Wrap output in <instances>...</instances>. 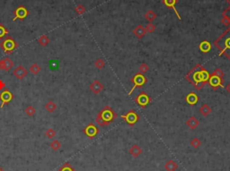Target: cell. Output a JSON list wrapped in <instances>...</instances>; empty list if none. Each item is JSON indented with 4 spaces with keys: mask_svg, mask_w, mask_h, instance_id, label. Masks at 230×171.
<instances>
[{
    "mask_svg": "<svg viewBox=\"0 0 230 171\" xmlns=\"http://www.w3.org/2000/svg\"><path fill=\"white\" fill-rule=\"evenodd\" d=\"M186 78L196 89H200L202 85L209 81V74L200 65H197L186 76Z\"/></svg>",
    "mask_w": 230,
    "mask_h": 171,
    "instance_id": "6da1fadb",
    "label": "cell"
},
{
    "mask_svg": "<svg viewBox=\"0 0 230 171\" xmlns=\"http://www.w3.org/2000/svg\"><path fill=\"white\" fill-rule=\"evenodd\" d=\"M215 45L230 59V29L215 41Z\"/></svg>",
    "mask_w": 230,
    "mask_h": 171,
    "instance_id": "7a4b0ae2",
    "label": "cell"
},
{
    "mask_svg": "<svg viewBox=\"0 0 230 171\" xmlns=\"http://www.w3.org/2000/svg\"><path fill=\"white\" fill-rule=\"evenodd\" d=\"M19 44L11 37L7 36L6 39H5L1 43H0V48L4 50V52L7 55H11L14 53L16 48H18Z\"/></svg>",
    "mask_w": 230,
    "mask_h": 171,
    "instance_id": "3957f363",
    "label": "cell"
},
{
    "mask_svg": "<svg viewBox=\"0 0 230 171\" xmlns=\"http://www.w3.org/2000/svg\"><path fill=\"white\" fill-rule=\"evenodd\" d=\"M99 115L101 116L102 119L104 121L105 126L110 125L113 121V119L116 117L115 112L110 107H105L101 112H99Z\"/></svg>",
    "mask_w": 230,
    "mask_h": 171,
    "instance_id": "277c9868",
    "label": "cell"
},
{
    "mask_svg": "<svg viewBox=\"0 0 230 171\" xmlns=\"http://www.w3.org/2000/svg\"><path fill=\"white\" fill-rule=\"evenodd\" d=\"M14 94L7 89L4 90L1 93H0V101H1V105H0V107H4L5 105H7L9 103L11 102L13 100H14Z\"/></svg>",
    "mask_w": 230,
    "mask_h": 171,
    "instance_id": "5b68a950",
    "label": "cell"
},
{
    "mask_svg": "<svg viewBox=\"0 0 230 171\" xmlns=\"http://www.w3.org/2000/svg\"><path fill=\"white\" fill-rule=\"evenodd\" d=\"M14 17L13 18V21H15V20H24L28 16V14H29V11L24 5H19L14 11Z\"/></svg>",
    "mask_w": 230,
    "mask_h": 171,
    "instance_id": "8992f818",
    "label": "cell"
},
{
    "mask_svg": "<svg viewBox=\"0 0 230 171\" xmlns=\"http://www.w3.org/2000/svg\"><path fill=\"white\" fill-rule=\"evenodd\" d=\"M146 81H147V79H146V77L142 74V73H137L133 78H132V82H133V88H132V90L129 92V94H131L132 93V92L136 89V88H139V87H142L144 84H145V82H146Z\"/></svg>",
    "mask_w": 230,
    "mask_h": 171,
    "instance_id": "52a82bcc",
    "label": "cell"
},
{
    "mask_svg": "<svg viewBox=\"0 0 230 171\" xmlns=\"http://www.w3.org/2000/svg\"><path fill=\"white\" fill-rule=\"evenodd\" d=\"M121 117H122V118L125 120V122H126L128 125H129V126H134V125L139 121V116H138V114H137L135 111H133V110L129 111V112L126 114V116H122Z\"/></svg>",
    "mask_w": 230,
    "mask_h": 171,
    "instance_id": "ba28073f",
    "label": "cell"
},
{
    "mask_svg": "<svg viewBox=\"0 0 230 171\" xmlns=\"http://www.w3.org/2000/svg\"><path fill=\"white\" fill-rule=\"evenodd\" d=\"M84 134L90 139H93L94 137H95L97 135V134L99 133L98 128L92 123H90L89 125L86 126V127L84 129Z\"/></svg>",
    "mask_w": 230,
    "mask_h": 171,
    "instance_id": "9c48e42d",
    "label": "cell"
},
{
    "mask_svg": "<svg viewBox=\"0 0 230 171\" xmlns=\"http://www.w3.org/2000/svg\"><path fill=\"white\" fill-rule=\"evenodd\" d=\"M13 74H14L18 80H23V79L28 74V71L24 68L23 66H18L14 70Z\"/></svg>",
    "mask_w": 230,
    "mask_h": 171,
    "instance_id": "30bf717a",
    "label": "cell"
},
{
    "mask_svg": "<svg viewBox=\"0 0 230 171\" xmlns=\"http://www.w3.org/2000/svg\"><path fill=\"white\" fill-rule=\"evenodd\" d=\"M14 62L9 58H5L4 59L0 60V70L9 72L14 67Z\"/></svg>",
    "mask_w": 230,
    "mask_h": 171,
    "instance_id": "8fae6325",
    "label": "cell"
},
{
    "mask_svg": "<svg viewBox=\"0 0 230 171\" xmlns=\"http://www.w3.org/2000/svg\"><path fill=\"white\" fill-rule=\"evenodd\" d=\"M136 102L138 103L140 107H145L150 102V98L145 93V92H142L140 93L137 98H136Z\"/></svg>",
    "mask_w": 230,
    "mask_h": 171,
    "instance_id": "7c38bea8",
    "label": "cell"
},
{
    "mask_svg": "<svg viewBox=\"0 0 230 171\" xmlns=\"http://www.w3.org/2000/svg\"><path fill=\"white\" fill-rule=\"evenodd\" d=\"M89 89H90V91H91L93 93H94V94H99V93L104 90V85L102 84L101 82H99L98 80H95V81H94V82L91 83V85L89 86Z\"/></svg>",
    "mask_w": 230,
    "mask_h": 171,
    "instance_id": "4fadbf2b",
    "label": "cell"
},
{
    "mask_svg": "<svg viewBox=\"0 0 230 171\" xmlns=\"http://www.w3.org/2000/svg\"><path fill=\"white\" fill-rule=\"evenodd\" d=\"M209 82L210 84V86L213 88V89H216L218 87H220L222 86V83H223V79L220 78V77H218V76H215V75H212L209 77Z\"/></svg>",
    "mask_w": 230,
    "mask_h": 171,
    "instance_id": "5bb4252c",
    "label": "cell"
},
{
    "mask_svg": "<svg viewBox=\"0 0 230 171\" xmlns=\"http://www.w3.org/2000/svg\"><path fill=\"white\" fill-rule=\"evenodd\" d=\"M141 153H142V150H141V148L138 144H134L129 149V154L132 157H134V158H138Z\"/></svg>",
    "mask_w": 230,
    "mask_h": 171,
    "instance_id": "9a60e30c",
    "label": "cell"
},
{
    "mask_svg": "<svg viewBox=\"0 0 230 171\" xmlns=\"http://www.w3.org/2000/svg\"><path fill=\"white\" fill-rule=\"evenodd\" d=\"M186 125H187V126H188L189 128L194 130V129H196V128L199 126L200 122H199V120H198L195 117H191L187 120Z\"/></svg>",
    "mask_w": 230,
    "mask_h": 171,
    "instance_id": "2e32d148",
    "label": "cell"
},
{
    "mask_svg": "<svg viewBox=\"0 0 230 171\" xmlns=\"http://www.w3.org/2000/svg\"><path fill=\"white\" fill-rule=\"evenodd\" d=\"M185 101H186V102L188 103L189 105H195L196 103L198 102V101H199V97L194 93V92H191V93H189L187 96H186V98H185Z\"/></svg>",
    "mask_w": 230,
    "mask_h": 171,
    "instance_id": "e0dca14e",
    "label": "cell"
},
{
    "mask_svg": "<svg viewBox=\"0 0 230 171\" xmlns=\"http://www.w3.org/2000/svg\"><path fill=\"white\" fill-rule=\"evenodd\" d=\"M44 107H45V109H46L47 112H49V113H53V112L56 111L58 106L56 105V103L54 102L53 101H49L48 102L45 104Z\"/></svg>",
    "mask_w": 230,
    "mask_h": 171,
    "instance_id": "ac0fdd59",
    "label": "cell"
},
{
    "mask_svg": "<svg viewBox=\"0 0 230 171\" xmlns=\"http://www.w3.org/2000/svg\"><path fill=\"white\" fill-rule=\"evenodd\" d=\"M178 168V165L176 164V162H174V160H168L165 165V169L166 171H175Z\"/></svg>",
    "mask_w": 230,
    "mask_h": 171,
    "instance_id": "d6986e66",
    "label": "cell"
},
{
    "mask_svg": "<svg viewBox=\"0 0 230 171\" xmlns=\"http://www.w3.org/2000/svg\"><path fill=\"white\" fill-rule=\"evenodd\" d=\"M200 113L203 116V117H208L210 113H211V108L209 105L207 104H203L200 107Z\"/></svg>",
    "mask_w": 230,
    "mask_h": 171,
    "instance_id": "ffe728a7",
    "label": "cell"
},
{
    "mask_svg": "<svg viewBox=\"0 0 230 171\" xmlns=\"http://www.w3.org/2000/svg\"><path fill=\"white\" fill-rule=\"evenodd\" d=\"M199 48H200V51H202V52H204V53H207V52H209V51L210 50V48H211V44H210L209 41H202V42L200 44Z\"/></svg>",
    "mask_w": 230,
    "mask_h": 171,
    "instance_id": "44dd1931",
    "label": "cell"
},
{
    "mask_svg": "<svg viewBox=\"0 0 230 171\" xmlns=\"http://www.w3.org/2000/svg\"><path fill=\"white\" fill-rule=\"evenodd\" d=\"M37 41H38V43L41 47H46V46L49 45L50 39V38L47 35H42V36H40L37 39Z\"/></svg>",
    "mask_w": 230,
    "mask_h": 171,
    "instance_id": "7402d4cb",
    "label": "cell"
},
{
    "mask_svg": "<svg viewBox=\"0 0 230 171\" xmlns=\"http://www.w3.org/2000/svg\"><path fill=\"white\" fill-rule=\"evenodd\" d=\"M134 34L136 35L137 38L141 39V38H143V37L145 36V34H146V30H145L141 25H139V26H138V27L134 30Z\"/></svg>",
    "mask_w": 230,
    "mask_h": 171,
    "instance_id": "603a6c76",
    "label": "cell"
},
{
    "mask_svg": "<svg viewBox=\"0 0 230 171\" xmlns=\"http://www.w3.org/2000/svg\"><path fill=\"white\" fill-rule=\"evenodd\" d=\"M24 112H25V114H26L28 117H34V116L35 115V113H36V109L34 108V106L29 105V106H27V107L25 108Z\"/></svg>",
    "mask_w": 230,
    "mask_h": 171,
    "instance_id": "cb8c5ba5",
    "label": "cell"
},
{
    "mask_svg": "<svg viewBox=\"0 0 230 171\" xmlns=\"http://www.w3.org/2000/svg\"><path fill=\"white\" fill-rule=\"evenodd\" d=\"M50 148L54 151H58L60 150L61 148V142L58 140H53L50 142Z\"/></svg>",
    "mask_w": 230,
    "mask_h": 171,
    "instance_id": "d4e9b609",
    "label": "cell"
},
{
    "mask_svg": "<svg viewBox=\"0 0 230 171\" xmlns=\"http://www.w3.org/2000/svg\"><path fill=\"white\" fill-rule=\"evenodd\" d=\"M29 71H30V72H31L34 75H37L41 71V68H40V67L39 66L38 64L34 63V64H33V65L30 67Z\"/></svg>",
    "mask_w": 230,
    "mask_h": 171,
    "instance_id": "484cf974",
    "label": "cell"
},
{
    "mask_svg": "<svg viewBox=\"0 0 230 171\" xmlns=\"http://www.w3.org/2000/svg\"><path fill=\"white\" fill-rule=\"evenodd\" d=\"M58 171H77L74 169V168L69 164V163H65V164H63L59 169Z\"/></svg>",
    "mask_w": 230,
    "mask_h": 171,
    "instance_id": "4316f807",
    "label": "cell"
},
{
    "mask_svg": "<svg viewBox=\"0 0 230 171\" xmlns=\"http://www.w3.org/2000/svg\"><path fill=\"white\" fill-rule=\"evenodd\" d=\"M9 33V31L0 23V39H3L5 35H7Z\"/></svg>",
    "mask_w": 230,
    "mask_h": 171,
    "instance_id": "83f0119b",
    "label": "cell"
},
{
    "mask_svg": "<svg viewBox=\"0 0 230 171\" xmlns=\"http://www.w3.org/2000/svg\"><path fill=\"white\" fill-rule=\"evenodd\" d=\"M56 131L53 128H49L46 132H45V135L47 136V138L49 139H53L54 137L56 136Z\"/></svg>",
    "mask_w": 230,
    "mask_h": 171,
    "instance_id": "f1b7e54d",
    "label": "cell"
},
{
    "mask_svg": "<svg viewBox=\"0 0 230 171\" xmlns=\"http://www.w3.org/2000/svg\"><path fill=\"white\" fill-rule=\"evenodd\" d=\"M191 145H192L193 148L198 149L201 145V141L200 139H198V138H193L192 141H191Z\"/></svg>",
    "mask_w": 230,
    "mask_h": 171,
    "instance_id": "f546056e",
    "label": "cell"
},
{
    "mask_svg": "<svg viewBox=\"0 0 230 171\" xmlns=\"http://www.w3.org/2000/svg\"><path fill=\"white\" fill-rule=\"evenodd\" d=\"M94 66H95V67L98 69H102L104 67V66H105V63L104 62V60H102L101 58H98L96 61H95V63H94Z\"/></svg>",
    "mask_w": 230,
    "mask_h": 171,
    "instance_id": "4dcf8cb0",
    "label": "cell"
},
{
    "mask_svg": "<svg viewBox=\"0 0 230 171\" xmlns=\"http://www.w3.org/2000/svg\"><path fill=\"white\" fill-rule=\"evenodd\" d=\"M139 70L140 73H148V71L149 70V67H148V65H147V64L143 63V64H141V65L139 66Z\"/></svg>",
    "mask_w": 230,
    "mask_h": 171,
    "instance_id": "1f68e13d",
    "label": "cell"
},
{
    "mask_svg": "<svg viewBox=\"0 0 230 171\" xmlns=\"http://www.w3.org/2000/svg\"><path fill=\"white\" fill-rule=\"evenodd\" d=\"M165 5H167L168 7H172V8H174V5L177 2V0H164Z\"/></svg>",
    "mask_w": 230,
    "mask_h": 171,
    "instance_id": "d6a6232c",
    "label": "cell"
},
{
    "mask_svg": "<svg viewBox=\"0 0 230 171\" xmlns=\"http://www.w3.org/2000/svg\"><path fill=\"white\" fill-rule=\"evenodd\" d=\"M75 11H76V13H77V14H83L85 13V7L82 5H78L77 7H76Z\"/></svg>",
    "mask_w": 230,
    "mask_h": 171,
    "instance_id": "836d02e7",
    "label": "cell"
},
{
    "mask_svg": "<svg viewBox=\"0 0 230 171\" xmlns=\"http://www.w3.org/2000/svg\"><path fill=\"white\" fill-rule=\"evenodd\" d=\"M155 14L153 13L152 11H149V12H148L147 14H146V18L149 20V21H153L154 19L155 18Z\"/></svg>",
    "mask_w": 230,
    "mask_h": 171,
    "instance_id": "e575fe53",
    "label": "cell"
},
{
    "mask_svg": "<svg viewBox=\"0 0 230 171\" xmlns=\"http://www.w3.org/2000/svg\"><path fill=\"white\" fill-rule=\"evenodd\" d=\"M212 75H215V76H218V77L223 78V76H224V73H223V71H222L221 69L218 68L214 71V73H213V74H212Z\"/></svg>",
    "mask_w": 230,
    "mask_h": 171,
    "instance_id": "d590c367",
    "label": "cell"
},
{
    "mask_svg": "<svg viewBox=\"0 0 230 171\" xmlns=\"http://www.w3.org/2000/svg\"><path fill=\"white\" fill-rule=\"evenodd\" d=\"M95 121H96V123H97L100 126H105L104 121L102 119V117H101V116H100L99 114L97 115V117H96V120H95Z\"/></svg>",
    "mask_w": 230,
    "mask_h": 171,
    "instance_id": "8d00e7d4",
    "label": "cell"
},
{
    "mask_svg": "<svg viewBox=\"0 0 230 171\" xmlns=\"http://www.w3.org/2000/svg\"><path fill=\"white\" fill-rule=\"evenodd\" d=\"M155 27L154 26L153 24H149V25H147V27H146V30L149 32V33H153L154 31H155Z\"/></svg>",
    "mask_w": 230,
    "mask_h": 171,
    "instance_id": "74e56055",
    "label": "cell"
},
{
    "mask_svg": "<svg viewBox=\"0 0 230 171\" xmlns=\"http://www.w3.org/2000/svg\"><path fill=\"white\" fill-rule=\"evenodd\" d=\"M224 15H225V16L228 19V21L230 22V8L224 13Z\"/></svg>",
    "mask_w": 230,
    "mask_h": 171,
    "instance_id": "f35d334b",
    "label": "cell"
},
{
    "mask_svg": "<svg viewBox=\"0 0 230 171\" xmlns=\"http://www.w3.org/2000/svg\"><path fill=\"white\" fill-rule=\"evenodd\" d=\"M5 87V83L4 82V81L0 80V91H2Z\"/></svg>",
    "mask_w": 230,
    "mask_h": 171,
    "instance_id": "ab89813d",
    "label": "cell"
},
{
    "mask_svg": "<svg viewBox=\"0 0 230 171\" xmlns=\"http://www.w3.org/2000/svg\"><path fill=\"white\" fill-rule=\"evenodd\" d=\"M226 91H227L228 93H230V83H228V84L226 86Z\"/></svg>",
    "mask_w": 230,
    "mask_h": 171,
    "instance_id": "60d3db41",
    "label": "cell"
},
{
    "mask_svg": "<svg viewBox=\"0 0 230 171\" xmlns=\"http://www.w3.org/2000/svg\"><path fill=\"white\" fill-rule=\"evenodd\" d=\"M0 171H5V170H4V169H2V168L0 167Z\"/></svg>",
    "mask_w": 230,
    "mask_h": 171,
    "instance_id": "b9f144b4",
    "label": "cell"
},
{
    "mask_svg": "<svg viewBox=\"0 0 230 171\" xmlns=\"http://www.w3.org/2000/svg\"><path fill=\"white\" fill-rule=\"evenodd\" d=\"M228 2H230V0H228Z\"/></svg>",
    "mask_w": 230,
    "mask_h": 171,
    "instance_id": "7bdbcfd3",
    "label": "cell"
}]
</instances>
